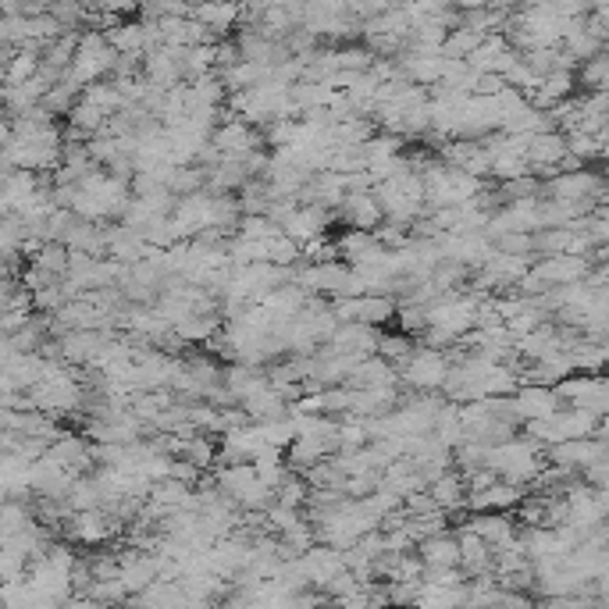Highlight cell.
I'll return each instance as SVG.
<instances>
[{"label": "cell", "mask_w": 609, "mask_h": 609, "mask_svg": "<svg viewBox=\"0 0 609 609\" xmlns=\"http://www.w3.org/2000/svg\"><path fill=\"white\" fill-rule=\"evenodd\" d=\"M567 157V143H563L560 132H538L531 136V147H528V168L531 175H545V179H553L556 175V164Z\"/></svg>", "instance_id": "30bf717a"}, {"label": "cell", "mask_w": 609, "mask_h": 609, "mask_svg": "<svg viewBox=\"0 0 609 609\" xmlns=\"http://www.w3.org/2000/svg\"><path fill=\"white\" fill-rule=\"evenodd\" d=\"M417 560L431 570H456L460 553H456V535L453 531H442V535H431L424 542H417Z\"/></svg>", "instance_id": "8fae6325"}, {"label": "cell", "mask_w": 609, "mask_h": 609, "mask_svg": "<svg viewBox=\"0 0 609 609\" xmlns=\"http://www.w3.org/2000/svg\"><path fill=\"white\" fill-rule=\"evenodd\" d=\"M300 570L307 577V588H321L325 592L346 567H342V553H335L328 545H314V549H307L300 556Z\"/></svg>", "instance_id": "9c48e42d"}, {"label": "cell", "mask_w": 609, "mask_h": 609, "mask_svg": "<svg viewBox=\"0 0 609 609\" xmlns=\"http://www.w3.org/2000/svg\"><path fill=\"white\" fill-rule=\"evenodd\" d=\"M467 602V585L439 588V585H417L414 609H463Z\"/></svg>", "instance_id": "5bb4252c"}, {"label": "cell", "mask_w": 609, "mask_h": 609, "mask_svg": "<svg viewBox=\"0 0 609 609\" xmlns=\"http://www.w3.org/2000/svg\"><path fill=\"white\" fill-rule=\"evenodd\" d=\"M463 531H471L474 538H481L492 553L510 549L513 538H517V524H513L510 513H474V517H467V528Z\"/></svg>", "instance_id": "52a82bcc"}, {"label": "cell", "mask_w": 609, "mask_h": 609, "mask_svg": "<svg viewBox=\"0 0 609 609\" xmlns=\"http://www.w3.org/2000/svg\"><path fill=\"white\" fill-rule=\"evenodd\" d=\"M545 467V449L535 446L531 439H510L499 442L485 453V471H492L506 485H517L528 492V485L538 478Z\"/></svg>", "instance_id": "6da1fadb"}, {"label": "cell", "mask_w": 609, "mask_h": 609, "mask_svg": "<svg viewBox=\"0 0 609 609\" xmlns=\"http://www.w3.org/2000/svg\"><path fill=\"white\" fill-rule=\"evenodd\" d=\"M221 385L228 389V396L243 403V399L257 396V392L271 389L268 385V371H260V367H243V364H232L225 374H221Z\"/></svg>", "instance_id": "7c38bea8"}, {"label": "cell", "mask_w": 609, "mask_h": 609, "mask_svg": "<svg viewBox=\"0 0 609 609\" xmlns=\"http://www.w3.org/2000/svg\"><path fill=\"white\" fill-rule=\"evenodd\" d=\"M399 367H403V371H396L399 385H410V389H421V392H439L449 374L446 353L424 350V346H414V353H410Z\"/></svg>", "instance_id": "3957f363"}, {"label": "cell", "mask_w": 609, "mask_h": 609, "mask_svg": "<svg viewBox=\"0 0 609 609\" xmlns=\"http://www.w3.org/2000/svg\"><path fill=\"white\" fill-rule=\"evenodd\" d=\"M542 196L556 203H602L606 200V186H602L599 171H560L553 179L542 182Z\"/></svg>", "instance_id": "7a4b0ae2"}, {"label": "cell", "mask_w": 609, "mask_h": 609, "mask_svg": "<svg viewBox=\"0 0 609 609\" xmlns=\"http://www.w3.org/2000/svg\"><path fill=\"white\" fill-rule=\"evenodd\" d=\"M428 496L439 510H463V503H467V485H463V478L456 471H446L439 481L428 485Z\"/></svg>", "instance_id": "4fadbf2b"}, {"label": "cell", "mask_w": 609, "mask_h": 609, "mask_svg": "<svg viewBox=\"0 0 609 609\" xmlns=\"http://www.w3.org/2000/svg\"><path fill=\"white\" fill-rule=\"evenodd\" d=\"M214 328H218V317L214 314H189L182 317L179 325H171V332L179 335L182 342H211Z\"/></svg>", "instance_id": "2e32d148"}, {"label": "cell", "mask_w": 609, "mask_h": 609, "mask_svg": "<svg viewBox=\"0 0 609 609\" xmlns=\"http://www.w3.org/2000/svg\"><path fill=\"white\" fill-rule=\"evenodd\" d=\"M592 271L588 257H542L531 264V275L545 285V289H556V285H574V282H585V275Z\"/></svg>", "instance_id": "8992f818"}, {"label": "cell", "mask_w": 609, "mask_h": 609, "mask_svg": "<svg viewBox=\"0 0 609 609\" xmlns=\"http://www.w3.org/2000/svg\"><path fill=\"white\" fill-rule=\"evenodd\" d=\"M513 403V417L517 424H535V421H545V417H553L560 410V396L553 389H545V385H520L517 392L510 396Z\"/></svg>", "instance_id": "5b68a950"}, {"label": "cell", "mask_w": 609, "mask_h": 609, "mask_svg": "<svg viewBox=\"0 0 609 609\" xmlns=\"http://www.w3.org/2000/svg\"><path fill=\"white\" fill-rule=\"evenodd\" d=\"M335 221H342L353 232H371L382 225V207H378L374 193H346L335 207Z\"/></svg>", "instance_id": "ba28073f"}, {"label": "cell", "mask_w": 609, "mask_h": 609, "mask_svg": "<svg viewBox=\"0 0 609 609\" xmlns=\"http://www.w3.org/2000/svg\"><path fill=\"white\" fill-rule=\"evenodd\" d=\"M574 82L581 86V93H606V86H609V54L606 50H602L599 57H592V61H585V65H577Z\"/></svg>", "instance_id": "9a60e30c"}, {"label": "cell", "mask_w": 609, "mask_h": 609, "mask_svg": "<svg viewBox=\"0 0 609 609\" xmlns=\"http://www.w3.org/2000/svg\"><path fill=\"white\" fill-rule=\"evenodd\" d=\"M207 147H211L218 157H228V161H243V157H250L253 150L264 147V143H260L257 129H250V125L239 122V118H225V122L211 132Z\"/></svg>", "instance_id": "277c9868"}, {"label": "cell", "mask_w": 609, "mask_h": 609, "mask_svg": "<svg viewBox=\"0 0 609 609\" xmlns=\"http://www.w3.org/2000/svg\"><path fill=\"white\" fill-rule=\"evenodd\" d=\"M396 317H399V328H403L406 335L428 332V310L424 307H396Z\"/></svg>", "instance_id": "e0dca14e"}]
</instances>
